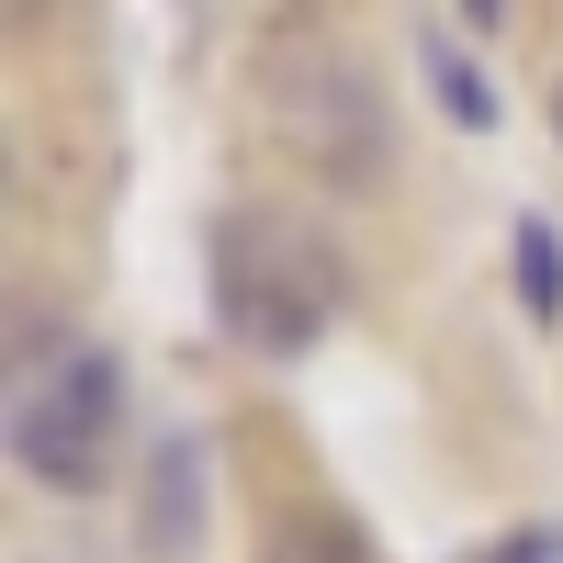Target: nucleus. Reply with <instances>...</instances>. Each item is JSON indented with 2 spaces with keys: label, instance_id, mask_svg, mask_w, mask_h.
<instances>
[{
  "label": "nucleus",
  "instance_id": "obj_1",
  "mask_svg": "<svg viewBox=\"0 0 563 563\" xmlns=\"http://www.w3.org/2000/svg\"><path fill=\"white\" fill-rule=\"evenodd\" d=\"M203 271H214V316H225V339H238L249 361H305L327 327H339V305H350L339 249H327L316 225H294V214H260V203L214 214Z\"/></svg>",
  "mask_w": 563,
  "mask_h": 563
},
{
  "label": "nucleus",
  "instance_id": "obj_5",
  "mask_svg": "<svg viewBox=\"0 0 563 563\" xmlns=\"http://www.w3.org/2000/svg\"><path fill=\"white\" fill-rule=\"evenodd\" d=\"M417 57H429V90L451 102V124H462V135H496V90H485V68L451 45V23H429V34H417Z\"/></svg>",
  "mask_w": 563,
  "mask_h": 563
},
{
  "label": "nucleus",
  "instance_id": "obj_3",
  "mask_svg": "<svg viewBox=\"0 0 563 563\" xmlns=\"http://www.w3.org/2000/svg\"><path fill=\"white\" fill-rule=\"evenodd\" d=\"M214 519V440L203 429H158L147 474H135V552L147 563H192Z\"/></svg>",
  "mask_w": 563,
  "mask_h": 563
},
{
  "label": "nucleus",
  "instance_id": "obj_8",
  "mask_svg": "<svg viewBox=\"0 0 563 563\" xmlns=\"http://www.w3.org/2000/svg\"><path fill=\"white\" fill-rule=\"evenodd\" d=\"M552 135H563V79H552Z\"/></svg>",
  "mask_w": 563,
  "mask_h": 563
},
{
  "label": "nucleus",
  "instance_id": "obj_4",
  "mask_svg": "<svg viewBox=\"0 0 563 563\" xmlns=\"http://www.w3.org/2000/svg\"><path fill=\"white\" fill-rule=\"evenodd\" d=\"M507 282H519V305L541 327H563V214H507Z\"/></svg>",
  "mask_w": 563,
  "mask_h": 563
},
{
  "label": "nucleus",
  "instance_id": "obj_2",
  "mask_svg": "<svg viewBox=\"0 0 563 563\" xmlns=\"http://www.w3.org/2000/svg\"><path fill=\"white\" fill-rule=\"evenodd\" d=\"M124 440V361L102 339H23L12 395H0V451L45 496H102Z\"/></svg>",
  "mask_w": 563,
  "mask_h": 563
},
{
  "label": "nucleus",
  "instance_id": "obj_7",
  "mask_svg": "<svg viewBox=\"0 0 563 563\" xmlns=\"http://www.w3.org/2000/svg\"><path fill=\"white\" fill-rule=\"evenodd\" d=\"M485 563H563V530H507Z\"/></svg>",
  "mask_w": 563,
  "mask_h": 563
},
{
  "label": "nucleus",
  "instance_id": "obj_6",
  "mask_svg": "<svg viewBox=\"0 0 563 563\" xmlns=\"http://www.w3.org/2000/svg\"><path fill=\"white\" fill-rule=\"evenodd\" d=\"M260 563H372V541L339 519V507H294V519L260 541Z\"/></svg>",
  "mask_w": 563,
  "mask_h": 563
}]
</instances>
